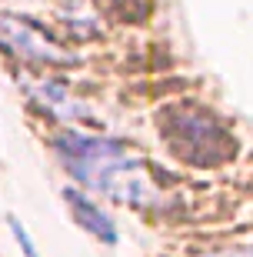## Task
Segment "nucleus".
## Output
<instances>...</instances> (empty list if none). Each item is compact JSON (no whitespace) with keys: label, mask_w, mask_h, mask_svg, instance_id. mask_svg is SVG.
<instances>
[{"label":"nucleus","mask_w":253,"mask_h":257,"mask_svg":"<svg viewBox=\"0 0 253 257\" xmlns=\"http://www.w3.org/2000/svg\"><path fill=\"white\" fill-rule=\"evenodd\" d=\"M7 227H10V234H14V240H17L20 254H24V257H40V250H37V244H34V237L27 234V227H24V224H20L14 214H7Z\"/></svg>","instance_id":"6"},{"label":"nucleus","mask_w":253,"mask_h":257,"mask_svg":"<svg viewBox=\"0 0 253 257\" xmlns=\"http://www.w3.org/2000/svg\"><path fill=\"white\" fill-rule=\"evenodd\" d=\"M64 204L70 210L77 227H84L87 234L107 247H117L120 244V230H117V220L100 207V200H94L90 194H84L80 187H67L64 191Z\"/></svg>","instance_id":"3"},{"label":"nucleus","mask_w":253,"mask_h":257,"mask_svg":"<svg viewBox=\"0 0 253 257\" xmlns=\"http://www.w3.org/2000/svg\"><path fill=\"white\" fill-rule=\"evenodd\" d=\"M0 47L10 50L17 60L24 64H37V67H50V64H74V54L67 47H60L47 30H40L37 24L20 17H7L0 14Z\"/></svg>","instance_id":"2"},{"label":"nucleus","mask_w":253,"mask_h":257,"mask_svg":"<svg viewBox=\"0 0 253 257\" xmlns=\"http://www.w3.org/2000/svg\"><path fill=\"white\" fill-rule=\"evenodd\" d=\"M193 257H253V244H240V240H230V244H210V247H200Z\"/></svg>","instance_id":"5"},{"label":"nucleus","mask_w":253,"mask_h":257,"mask_svg":"<svg viewBox=\"0 0 253 257\" xmlns=\"http://www.w3.org/2000/svg\"><path fill=\"white\" fill-rule=\"evenodd\" d=\"M27 94L34 97V100H37L47 114L60 117V120H67V124L74 120V114L87 117V104L67 84H60V80H54V77H37V80H30V84H27Z\"/></svg>","instance_id":"4"},{"label":"nucleus","mask_w":253,"mask_h":257,"mask_svg":"<svg viewBox=\"0 0 253 257\" xmlns=\"http://www.w3.org/2000/svg\"><path fill=\"white\" fill-rule=\"evenodd\" d=\"M160 137L170 154L197 171H216L236 161V134L203 104H173L160 117Z\"/></svg>","instance_id":"1"}]
</instances>
